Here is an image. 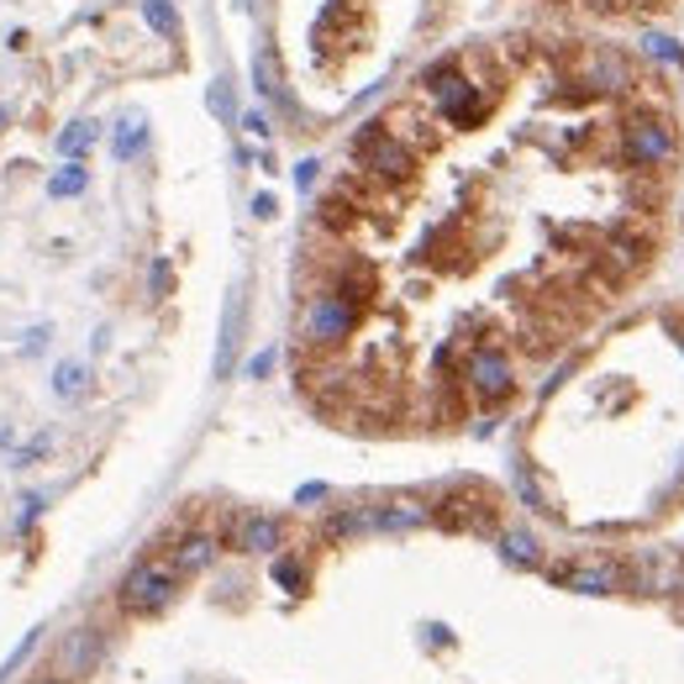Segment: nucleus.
Wrapping results in <instances>:
<instances>
[{
  "instance_id": "30",
  "label": "nucleus",
  "mask_w": 684,
  "mask_h": 684,
  "mask_svg": "<svg viewBox=\"0 0 684 684\" xmlns=\"http://www.w3.org/2000/svg\"><path fill=\"white\" fill-rule=\"evenodd\" d=\"M242 127H248L253 138H269V132H274V127H269V117H263V111H248V117H242Z\"/></svg>"
},
{
  "instance_id": "6",
  "label": "nucleus",
  "mask_w": 684,
  "mask_h": 684,
  "mask_svg": "<svg viewBox=\"0 0 684 684\" xmlns=\"http://www.w3.org/2000/svg\"><path fill=\"white\" fill-rule=\"evenodd\" d=\"M553 585H564V590H574V595H621V585H627V564H616V558L558 564L553 568Z\"/></svg>"
},
{
  "instance_id": "2",
  "label": "nucleus",
  "mask_w": 684,
  "mask_h": 684,
  "mask_svg": "<svg viewBox=\"0 0 684 684\" xmlns=\"http://www.w3.org/2000/svg\"><path fill=\"white\" fill-rule=\"evenodd\" d=\"M363 295H369V284H354V280L316 290L306 301V311H301V337H306V348H343L358 332Z\"/></svg>"
},
{
  "instance_id": "4",
  "label": "nucleus",
  "mask_w": 684,
  "mask_h": 684,
  "mask_svg": "<svg viewBox=\"0 0 684 684\" xmlns=\"http://www.w3.org/2000/svg\"><path fill=\"white\" fill-rule=\"evenodd\" d=\"M354 153H358V164L369 169L374 180H384V185H401V180H411V174H416L411 148H405L395 132H384V121H369V127L358 132V138H354Z\"/></svg>"
},
{
  "instance_id": "7",
  "label": "nucleus",
  "mask_w": 684,
  "mask_h": 684,
  "mask_svg": "<svg viewBox=\"0 0 684 684\" xmlns=\"http://www.w3.org/2000/svg\"><path fill=\"white\" fill-rule=\"evenodd\" d=\"M585 79H590L595 90H606V95H627L632 85H638V69H632V58L621 53V47H595L590 53V64H585Z\"/></svg>"
},
{
  "instance_id": "35",
  "label": "nucleus",
  "mask_w": 684,
  "mask_h": 684,
  "mask_svg": "<svg viewBox=\"0 0 684 684\" xmlns=\"http://www.w3.org/2000/svg\"><path fill=\"white\" fill-rule=\"evenodd\" d=\"M680 348H684V332H680Z\"/></svg>"
},
{
  "instance_id": "15",
  "label": "nucleus",
  "mask_w": 684,
  "mask_h": 684,
  "mask_svg": "<svg viewBox=\"0 0 684 684\" xmlns=\"http://www.w3.org/2000/svg\"><path fill=\"white\" fill-rule=\"evenodd\" d=\"M142 148H148V121H142V117H121L117 127H111V159H117V164H132Z\"/></svg>"
},
{
  "instance_id": "11",
  "label": "nucleus",
  "mask_w": 684,
  "mask_h": 684,
  "mask_svg": "<svg viewBox=\"0 0 684 684\" xmlns=\"http://www.w3.org/2000/svg\"><path fill=\"white\" fill-rule=\"evenodd\" d=\"M216 553H221V543L211 532H185L180 543L169 547V564L180 568V579H195V574H206L216 564Z\"/></svg>"
},
{
  "instance_id": "10",
  "label": "nucleus",
  "mask_w": 684,
  "mask_h": 684,
  "mask_svg": "<svg viewBox=\"0 0 684 684\" xmlns=\"http://www.w3.org/2000/svg\"><path fill=\"white\" fill-rule=\"evenodd\" d=\"M284 547V521L280 517H263V511H253V517L237 521V553H253V558H263V553H280Z\"/></svg>"
},
{
  "instance_id": "32",
  "label": "nucleus",
  "mask_w": 684,
  "mask_h": 684,
  "mask_svg": "<svg viewBox=\"0 0 684 684\" xmlns=\"http://www.w3.org/2000/svg\"><path fill=\"white\" fill-rule=\"evenodd\" d=\"M43 506H47V496H26V511H22V526H26V521H37V517H43Z\"/></svg>"
},
{
  "instance_id": "34",
  "label": "nucleus",
  "mask_w": 684,
  "mask_h": 684,
  "mask_svg": "<svg viewBox=\"0 0 684 684\" xmlns=\"http://www.w3.org/2000/svg\"><path fill=\"white\" fill-rule=\"evenodd\" d=\"M32 684H69L64 674H43V680H32Z\"/></svg>"
},
{
  "instance_id": "1",
  "label": "nucleus",
  "mask_w": 684,
  "mask_h": 684,
  "mask_svg": "<svg viewBox=\"0 0 684 684\" xmlns=\"http://www.w3.org/2000/svg\"><path fill=\"white\" fill-rule=\"evenodd\" d=\"M616 159L627 169H638V174L674 169V159H680V132H674V121L663 117V111H653V106L627 111V117L616 121Z\"/></svg>"
},
{
  "instance_id": "33",
  "label": "nucleus",
  "mask_w": 684,
  "mask_h": 684,
  "mask_svg": "<svg viewBox=\"0 0 684 684\" xmlns=\"http://www.w3.org/2000/svg\"><path fill=\"white\" fill-rule=\"evenodd\" d=\"M43 343H47V327H32V332H26V354H37Z\"/></svg>"
},
{
  "instance_id": "9",
  "label": "nucleus",
  "mask_w": 684,
  "mask_h": 684,
  "mask_svg": "<svg viewBox=\"0 0 684 684\" xmlns=\"http://www.w3.org/2000/svg\"><path fill=\"white\" fill-rule=\"evenodd\" d=\"M100 653H106L100 632H95V627H74L69 638H64V653H58V674H64V680H85L95 663H100Z\"/></svg>"
},
{
  "instance_id": "31",
  "label": "nucleus",
  "mask_w": 684,
  "mask_h": 684,
  "mask_svg": "<svg viewBox=\"0 0 684 684\" xmlns=\"http://www.w3.org/2000/svg\"><path fill=\"white\" fill-rule=\"evenodd\" d=\"M316 500H327V485H301L295 490V506H316Z\"/></svg>"
},
{
  "instance_id": "24",
  "label": "nucleus",
  "mask_w": 684,
  "mask_h": 684,
  "mask_svg": "<svg viewBox=\"0 0 684 684\" xmlns=\"http://www.w3.org/2000/svg\"><path fill=\"white\" fill-rule=\"evenodd\" d=\"M37 642H43V627H37V632H26V642H22V648H17V653H11V659H6V669H0V680H11V674H17V669H22V663L32 659V648H37Z\"/></svg>"
},
{
  "instance_id": "5",
  "label": "nucleus",
  "mask_w": 684,
  "mask_h": 684,
  "mask_svg": "<svg viewBox=\"0 0 684 684\" xmlns=\"http://www.w3.org/2000/svg\"><path fill=\"white\" fill-rule=\"evenodd\" d=\"M464 384H469L474 401L500 405V401H511V390H517V363H511V354H500V348H474L469 363H464Z\"/></svg>"
},
{
  "instance_id": "22",
  "label": "nucleus",
  "mask_w": 684,
  "mask_h": 684,
  "mask_svg": "<svg viewBox=\"0 0 684 684\" xmlns=\"http://www.w3.org/2000/svg\"><path fill=\"white\" fill-rule=\"evenodd\" d=\"M95 138H100V127H95V121H74V127L58 132V153H64V159H79Z\"/></svg>"
},
{
  "instance_id": "20",
  "label": "nucleus",
  "mask_w": 684,
  "mask_h": 684,
  "mask_svg": "<svg viewBox=\"0 0 684 684\" xmlns=\"http://www.w3.org/2000/svg\"><path fill=\"white\" fill-rule=\"evenodd\" d=\"M642 53L653 58V64H663V69H680L684 74V47L669 37V32H648L642 37Z\"/></svg>"
},
{
  "instance_id": "36",
  "label": "nucleus",
  "mask_w": 684,
  "mask_h": 684,
  "mask_svg": "<svg viewBox=\"0 0 684 684\" xmlns=\"http://www.w3.org/2000/svg\"><path fill=\"white\" fill-rule=\"evenodd\" d=\"M680 590H684V574H680Z\"/></svg>"
},
{
  "instance_id": "3",
  "label": "nucleus",
  "mask_w": 684,
  "mask_h": 684,
  "mask_svg": "<svg viewBox=\"0 0 684 684\" xmlns=\"http://www.w3.org/2000/svg\"><path fill=\"white\" fill-rule=\"evenodd\" d=\"M174 595H180V568L169 558H142L117 585V606L127 616H159L174 606Z\"/></svg>"
},
{
  "instance_id": "19",
  "label": "nucleus",
  "mask_w": 684,
  "mask_h": 684,
  "mask_svg": "<svg viewBox=\"0 0 684 684\" xmlns=\"http://www.w3.org/2000/svg\"><path fill=\"white\" fill-rule=\"evenodd\" d=\"M142 22L153 26L159 37L180 43V11H174V0H142Z\"/></svg>"
},
{
  "instance_id": "25",
  "label": "nucleus",
  "mask_w": 684,
  "mask_h": 684,
  "mask_svg": "<svg viewBox=\"0 0 684 684\" xmlns=\"http://www.w3.org/2000/svg\"><path fill=\"white\" fill-rule=\"evenodd\" d=\"M148 290H153V301H164L169 290H174V269H169L164 259L153 263V269H148Z\"/></svg>"
},
{
  "instance_id": "12",
  "label": "nucleus",
  "mask_w": 684,
  "mask_h": 684,
  "mask_svg": "<svg viewBox=\"0 0 684 684\" xmlns=\"http://www.w3.org/2000/svg\"><path fill=\"white\" fill-rule=\"evenodd\" d=\"M432 511L416 506V500H390V506H374V532H416L426 526Z\"/></svg>"
},
{
  "instance_id": "14",
  "label": "nucleus",
  "mask_w": 684,
  "mask_h": 684,
  "mask_svg": "<svg viewBox=\"0 0 684 684\" xmlns=\"http://www.w3.org/2000/svg\"><path fill=\"white\" fill-rule=\"evenodd\" d=\"M253 85H259V95L269 100V106H290L284 74H280V64H274V53H269V47H259V53H253Z\"/></svg>"
},
{
  "instance_id": "17",
  "label": "nucleus",
  "mask_w": 684,
  "mask_h": 684,
  "mask_svg": "<svg viewBox=\"0 0 684 684\" xmlns=\"http://www.w3.org/2000/svg\"><path fill=\"white\" fill-rule=\"evenodd\" d=\"M85 189H90V169L79 164V159H69V164L47 180V195H53V200H74V195H85Z\"/></svg>"
},
{
  "instance_id": "23",
  "label": "nucleus",
  "mask_w": 684,
  "mask_h": 684,
  "mask_svg": "<svg viewBox=\"0 0 684 684\" xmlns=\"http://www.w3.org/2000/svg\"><path fill=\"white\" fill-rule=\"evenodd\" d=\"M274 363H280V348H259V354L248 358V369H242V374H248V379H269V374H274Z\"/></svg>"
},
{
  "instance_id": "16",
  "label": "nucleus",
  "mask_w": 684,
  "mask_h": 684,
  "mask_svg": "<svg viewBox=\"0 0 684 684\" xmlns=\"http://www.w3.org/2000/svg\"><path fill=\"white\" fill-rule=\"evenodd\" d=\"M53 395H58V401H85V395H90V363H58V369H53Z\"/></svg>"
},
{
  "instance_id": "13",
  "label": "nucleus",
  "mask_w": 684,
  "mask_h": 684,
  "mask_svg": "<svg viewBox=\"0 0 684 684\" xmlns=\"http://www.w3.org/2000/svg\"><path fill=\"white\" fill-rule=\"evenodd\" d=\"M500 558H506L511 568H538L543 564V543H538V532H526V526L500 532Z\"/></svg>"
},
{
  "instance_id": "27",
  "label": "nucleus",
  "mask_w": 684,
  "mask_h": 684,
  "mask_svg": "<svg viewBox=\"0 0 684 684\" xmlns=\"http://www.w3.org/2000/svg\"><path fill=\"white\" fill-rule=\"evenodd\" d=\"M206 106H211L216 117H232V90H227V79H216L211 90H206Z\"/></svg>"
},
{
  "instance_id": "8",
  "label": "nucleus",
  "mask_w": 684,
  "mask_h": 684,
  "mask_svg": "<svg viewBox=\"0 0 684 684\" xmlns=\"http://www.w3.org/2000/svg\"><path fill=\"white\" fill-rule=\"evenodd\" d=\"M242 322H248V301H242V284L227 295V311H221V343H216V363L211 374L227 379L237 363V348H242Z\"/></svg>"
},
{
  "instance_id": "28",
  "label": "nucleus",
  "mask_w": 684,
  "mask_h": 684,
  "mask_svg": "<svg viewBox=\"0 0 684 684\" xmlns=\"http://www.w3.org/2000/svg\"><path fill=\"white\" fill-rule=\"evenodd\" d=\"M47 443H53L47 432H43V437H32V443H26V448L17 453V458H11V464H17V469H26V464H37V458H43V453H47Z\"/></svg>"
},
{
  "instance_id": "18",
  "label": "nucleus",
  "mask_w": 684,
  "mask_h": 684,
  "mask_svg": "<svg viewBox=\"0 0 684 684\" xmlns=\"http://www.w3.org/2000/svg\"><path fill=\"white\" fill-rule=\"evenodd\" d=\"M269 574H274V585H280L284 595H306L311 590V568L301 564V558H290V553H284V558H274V564H269Z\"/></svg>"
},
{
  "instance_id": "21",
  "label": "nucleus",
  "mask_w": 684,
  "mask_h": 684,
  "mask_svg": "<svg viewBox=\"0 0 684 684\" xmlns=\"http://www.w3.org/2000/svg\"><path fill=\"white\" fill-rule=\"evenodd\" d=\"M358 532H374V506H358V511H337L327 521V538H358Z\"/></svg>"
},
{
  "instance_id": "26",
  "label": "nucleus",
  "mask_w": 684,
  "mask_h": 684,
  "mask_svg": "<svg viewBox=\"0 0 684 684\" xmlns=\"http://www.w3.org/2000/svg\"><path fill=\"white\" fill-rule=\"evenodd\" d=\"M316 180H322V159H301V164H295V189H301V195H311V185H316Z\"/></svg>"
},
{
  "instance_id": "29",
  "label": "nucleus",
  "mask_w": 684,
  "mask_h": 684,
  "mask_svg": "<svg viewBox=\"0 0 684 684\" xmlns=\"http://www.w3.org/2000/svg\"><path fill=\"white\" fill-rule=\"evenodd\" d=\"M253 216H259V221H274V216H280V200H274V195H253Z\"/></svg>"
}]
</instances>
